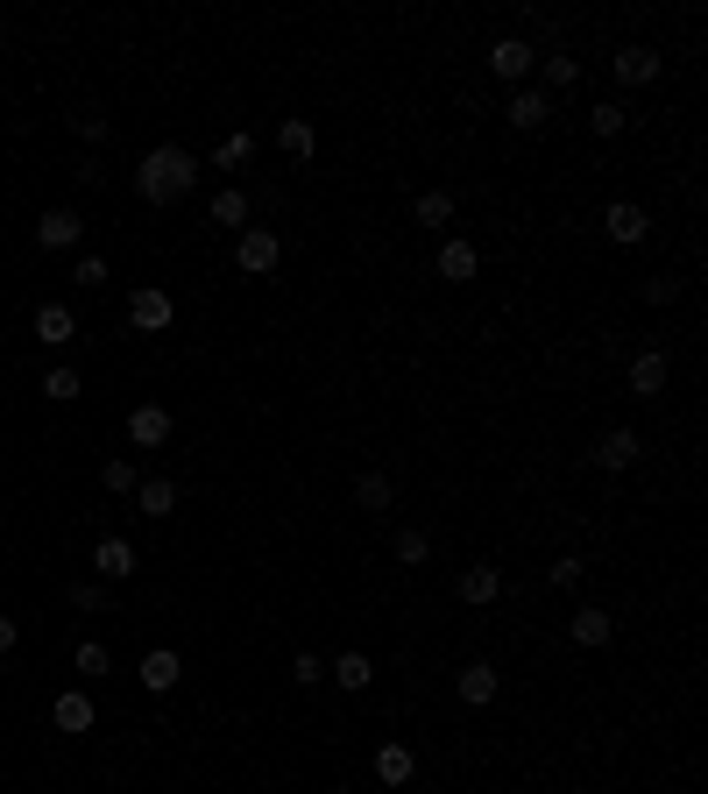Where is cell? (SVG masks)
Instances as JSON below:
<instances>
[{"mask_svg": "<svg viewBox=\"0 0 708 794\" xmlns=\"http://www.w3.org/2000/svg\"><path fill=\"white\" fill-rule=\"evenodd\" d=\"M135 511H142V518H171V511H177V483L142 475V483H135Z\"/></svg>", "mask_w": 708, "mask_h": 794, "instance_id": "obj_18", "label": "cell"}, {"mask_svg": "<svg viewBox=\"0 0 708 794\" xmlns=\"http://www.w3.org/2000/svg\"><path fill=\"white\" fill-rule=\"evenodd\" d=\"M454 688H461V702H468V710H489L496 702V660H468L454 674Z\"/></svg>", "mask_w": 708, "mask_h": 794, "instance_id": "obj_15", "label": "cell"}, {"mask_svg": "<svg viewBox=\"0 0 708 794\" xmlns=\"http://www.w3.org/2000/svg\"><path fill=\"white\" fill-rule=\"evenodd\" d=\"M100 483H107L114 497H135V483H142V475H135V461H128V454H114L107 469H100Z\"/></svg>", "mask_w": 708, "mask_h": 794, "instance_id": "obj_31", "label": "cell"}, {"mask_svg": "<svg viewBox=\"0 0 708 794\" xmlns=\"http://www.w3.org/2000/svg\"><path fill=\"white\" fill-rule=\"evenodd\" d=\"M277 149H283L291 163H312V149H320V135H312V122H298V114H291V122H277Z\"/></svg>", "mask_w": 708, "mask_h": 794, "instance_id": "obj_21", "label": "cell"}, {"mask_svg": "<svg viewBox=\"0 0 708 794\" xmlns=\"http://www.w3.org/2000/svg\"><path fill=\"white\" fill-rule=\"evenodd\" d=\"M390 553H397V567H426L432 561V539L418 532V526H404L397 539H390Z\"/></svg>", "mask_w": 708, "mask_h": 794, "instance_id": "obj_26", "label": "cell"}, {"mask_svg": "<svg viewBox=\"0 0 708 794\" xmlns=\"http://www.w3.org/2000/svg\"><path fill=\"white\" fill-rule=\"evenodd\" d=\"M666 348H638V355H630V398H659V391H666Z\"/></svg>", "mask_w": 708, "mask_h": 794, "instance_id": "obj_11", "label": "cell"}, {"mask_svg": "<svg viewBox=\"0 0 708 794\" xmlns=\"http://www.w3.org/2000/svg\"><path fill=\"white\" fill-rule=\"evenodd\" d=\"M50 724L65 730V738H85V730L100 724V710H93V695H85V688H65V695L50 702Z\"/></svg>", "mask_w": 708, "mask_h": 794, "instance_id": "obj_8", "label": "cell"}, {"mask_svg": "<svg viewBox=\"0 0 708 794\" xmlns=\"http://www.w3.org/2000/svg\"><path fill=\"white\" fill-rule=\"evenodd\" d=\"M454 596L468 610H489L496 596H503V567H489V561H475V567H461V582H454Z\"/></svg>", "mask_w": 708, "mask_h": 794, "instance_id": "obj_10", "label": "cell"}, {"mask_svg": "<svg viewBox=\"0 0 708 794\" xmlns=\"http://www.w3.org/2000/svg\"><path fill=\"white\" fill-rule=\"evenodd\" d=\"M355 504H361V511H375V518H383L390 511V504H397V490H390V475H361V483H355Z\"/></svg>", "mask_w": 708, "mask_h": 794, "instance_id": "obj_24", "label": "cell"}, {"mask_svg": "<svg viewBox=\"0 0 708 794\" xmlns=\"http://www.w3.org/2000/svg\"><path fill=\"white\" fill-rule=\"evenodd\" d=\"M538 71H546V85L560 93V85H574V79H581V57H546ZM546 85H538V93H546Z\"/></svg>", "mask_w": 708, "mask_h": 794, "instance_id": "obj_34", "label": "cell"}, {"mask_svg": "<svg viewBox=\"0 0 708 794\" xmlns=\"http://www.w3.org/2000/svg\"><path fill=\"white\" fill-rule=\"evenodd\" d=\"M79 391H85V383H79V369H65V363H57V369H43V398H50V404H71Z\"/></svg>", "mask_w": 708, "mask_h": 794, "instance_id": "obj_29", "label": "cell"}, {"mask_svg": "<svg viewBox=\"0 0 708 794\" xmlns=\"http://www.w3.org/2000/svg\"><path fill=\"white\" fill-rule=\"evenodd\" d=\"M369 681H375V660H369V653H340V660H334V688H340V695H361Z\"/></svg>", "mask_w": 708, "mask_h": 794, "instance_id": "obj_22", "label": "cell"}, {"mask_svg": "<svg viewBox=\"0 0 708 794\" xmlns=\"http://www.w3.org/2000/svg\"><path fill=\"white\" fill-rule=\"evenodd\" d=\"M191 185H199V157H191V149H177V142L149 149V157L135 163V192H142L149 206H177Z\"/></svg>", "mask_w": 708, "mask_h": 794, "instance_id": "obj_1", "label": "cell"}, {"mask_svg": "<svg viewBox=\"0 0 708 794\" xmlns=\"http://www.w3.org/2000/svg\"><path fill=\"white\" fill-rule=\"evenodd\" d=\"M283 263V234L277 228H241L234 234V269L241 277H269Z\"/></svg>", "mask_w": 708, "mask_h": 794, "instance_id": "obj_2", "label": "cell"}, {"mask_svg": "<svg viewBox=\"0 0 708 794\" xmlns=\"http://www.w3.org/2000/svg\"><path fill=\"white\" fill-rule=\"evenodd\" d=\"M79 234H85V220L71 214V206H50V214L36 220V249H79Z\"/></svg>", "mask_w": 708, "mask_h": 794, "instance_id": "obj_13", "label": "cell"}, {"mask_svg": "<svg viewBox=\"0 0 708 794\" xmlns=\"http://www.w3.org/2000/svg\"><path fill=\"white\" fill-rule=\"evenodd\" d=\"M411 214H418V228H446L454 220V192H418Z\"/></svg>", "mask_w": 708, "mask_h": 794, "instance_id": "obj_27", "label": "cell"}, {"mask_svg": "<svg viewBox=\"0 0 708 794\" xmlns=\"http://www.w3.org/2000/svg\"><path fill=\"white\" fill-rule=\"evenodd\" d=\"M595 461H602V469H630V461H638V433H630V426H616V433H602V440H595Z\"/></svg>", "mask_w": 708, "mask_h": 794, "instance_id": "obj_20", "label": "cell"}, {"mask_svg": "<svg viewBox=\"0 0 708 794\" xmlns=\"http://www.w3.org/2000/svg\"><path fill=\"white\" fill-rule=\"evenodd\" d=\"M93 567H100V582H128L135 575V546H128V539H100Z\"/></svg>", "mask_w": 708, "mask_h": 794, "instance_id": "obj_19", "label": "cell"}, {"mask_svg": "<svg viewBox=\"0 0 708 794\" xmlns=\"http://www.w3.org/2000/svg\"><path fill=\"white\" fill-rule=\"evenodd\" d=\"M411 773H418V752H411V745H397V738L375 745V781H383V787H411Z\"/></svg>", "mask_w": 708, "mask_h": 794, "instance_id": "obj_12", "label": "cell"}, {"mask_svg": "<svg viewBox=\"0 0 708 794\" xmlns=\"http://www.w3.org/2000/svg\"><path fill=\"white\" fill-rule=\"evenodd\" d=\"M177 674H185V660H177L171 646H156V653H142V667H135V681H142L149 695H171V688H177Z\"/></svg>", "mask_w": 708, "mask_h": 794, "instance_id": "obj_14", "label": "cell"}, {"mask_svg": "<svg viewBox=\"0 0 708 794\" xmlns=\"http://www.w3.org/2000/svg\"><path fill=\"white\" fill-rule=\"evenodd\" d=\"M673 298H681V284H673V277H652V284H645V306H673Z\"/></svg>", "mask_w": 708, "mask_h": 794, "instance_id": "obj_39", "label": "cell"}, {"mask_svg": "<svg viewBox=\"0 0 708 794\" xmlns=\"http://www.w3.org/2000/svg\"><path fill=\"white\" fill-rule=\"evenodd\" d=\"M71 284H85V291H100V284H107V263H100V256H79V263H71Z\"/></svg>", "mask_w": 708, "mask_h": 794, "instance_id": "obj_36", "label": "cell"}, {"mask_svg": "<svg viewBox=\"0 0 708 794\" xmlns=\"http://www.w3.org/2000/svg\"><path fill=\"white\" fill-rule=\"evenodd\" d=\"M581 575H589V561H581V553H560V561L546 567V582H553V589H581Z\"/></svg>", "mask_w": 708, "mask_h": 794, "instance_id": "obj_33", "label": "cell"}, {"mask_svg": "<svg viewBox=\"0 0 708 794\" xmlns=\"http://www.w3.org/2000/svg\"><path fill=\"white\" fill-rule=\"evenodd\" d=\"M589 128L602 135V142H610V135H624V128H630V107H624V100H602V107L589 114Z\"/></svg>", "mask_w": 708, "mask_h": 794, "instance_id": "obj_30", "label": "cell"}, {"mask_svg": "<svg viewBox=\"0 0 708 794\" xmlns=\"http://www.w3.org/2000/svg\"><path fill=\"white\" fill-rule=\"evenodd\" d=\"M503 122L518 128V135H538L553 122V93H538V85H518V93H510V107H503Z\"/></svg>", "mask_w": 708, "mask_h": 794, "instance_id": "obj_5", "label": "cell"}, {"mask_svg": "<svg viewBox=\"0 0 708 794\" xmlns=\"http://www.w3.org/2000/svg\"><path fill=\"white\" fill-rule=\"evenodd\" d=\"M71 603H79V610H107V582H79V589H71Z\"/></svg>", "mask_w": 708, "mask_h": 794, "instance_id": "obj_38", "label": "cell"}, {"mask_svg": "<svg viewBox=\"0 0 708 794\" xmlns=\"http://www.w3.org/2000/svg\"><path fill=\"white\" fill-rule=\"evenodd\" d=\"M602 234H610L616 249H638L645 234H652V220H645V206H630V199H610V214H602Z\"/></svg>", "mask_w": 708, "mask_h": 794, "instance_id": "obj_9", "label": "cell"}, {"mask_svg": "<svg viewBox=\"0 0 708 794\" xmlns=\"http://www.w3.org/2000/svg\"><path fill=\"white\" fill-rule=\"evenodd\" d=\"M171 320H177V298L171 291H156V284L128 291V326H135V334H163Z\"/></svg>", "mask_w": 708, "mask_h": 794, "instance_id": "obj_3", "label": "cell"}, {"mask_svg": "<svg viewBox=\"0 0 708 794\" xmlns=\"http://www.w3.org/2000/svg\"><path fill=\"white\" fill-rule=\"evenodd\" d=\"M475 269H481L475 242H440V277H446V284H468Z\"/></svg>", "mask_w": 708, "mask_h": 794, "instance_id": "obj_23", "label": "cell"}, {"mask_svg": "<svg viewBox=\"0 0 708 794\" xmlns=\"http://www.w3.org/2000/svg\"><path fill=\"white\" fill-rule=\"evenodd\" d=\"M532 65H538V50H532L524 36H496V43H489V71H496L503 85H524V79H532Z\"/></svg>", "mask_w": 708, "mask_h": 794, "instance_id": "obj_4", "label": "cell"}, {"mask_svg": "<svg viewBox=\"0 0 708 794\" xmlns=\"http://www.w3.org/2000/svg\"><path fill=\"white\" fill-rule=\"evenodd\" d=\"M128 440L135 447H163L171 440V412H163V404H135L128 412Z\"/></svg>", "mask_w": 708, "mask_h": 794, "instance_id": "obj_17", "label": "cell"}, {"mask_svg": "<svg viewBox=\"0 0 708 794\" xmlns=\"http://www.w3.org/2000/svg\"><path fill=\"white\" fill-rule=\"evenodd\" d=\"M14 638H22V624H14V618H0V653H14Z\"/></svg>", "mask_w": 708, "mask_h": 794, "instance_id": "obj_40", "label": "cell"}, {"mask_svg": "<svg viewBox=\"0 0 708 794\" xmlns=\"http://www.w3.org/2000/svg\"><path fill=\"white\" fill-rule=\"evenodd\" d=\"M291 681H298V688H320V681H326L320 653H298V660H291Z\"/></svg>", "mask_w": 708, "mask_h": 794, "instance_id": "obj_37", "label": "cell"}, {"mask_svg": "<svg viewBox=\"0 0 708 794\" xmlns=\"http://www.w3.org/2000/svg\"><path fill=\"white\" fill-rule=\"evenodd\" d=\"M610 632H616V624H610V610H602V603H581L574 610V618H567V638H574V646H610Z\"/></svg>", "mask_w": 708, "mask_h": 794, "instance_id": "obj_16", "label": "cell"}, {"mask_svg": "<svg viewBox=\"0 0 708 794\" xmlns=\"http://www.w3.org/2000/svg\"><path fill=\"white\" fill-rule=\"evenodd\" d=\"M248 157H255V135H248V128H241V135H228V142L213 149V163H220V171H241Z\"/></svg>", "mask_w": 708, "mask_h": 794, "instance_id": "obj_32", "label": "cell"}, {"mask_svg": "<svg viewBox=\"0 0 708 794\" xmlns=\"http://www.w3.org/2000/svg\"><path fill=\"white\" fill-rule=\"evenodd\" d=\"M36 341L43 348H71V341H79V312H71L65 298H43L36 306Z\"/></svg>", "mask_w": 708, "mask_h": 794, "instance_id": "obj_6", "label": "cell"}, {"mask_svg": "<svg viewBox=\"0 0 708 794\" xmlns=\"http://www.w3.org/2000/svg\"><path fill=\"white\" fill-rule=\"evenodd\" d=\"M71 660H79L85 681H107V674H114V653L100 646V638H79V653H71Z\"/></svg>", "mask_w": 708, "mask_h": 794, "instance_id": "obj_28", "label": "cell"}, {"mask_svg": "<svg viewBox=\"0 0 708 794\" xmlns=\"http://www.w3.org/2000/svg\"><path fill=\"white\" fill-rule=\"evenodd\" d=\"M213 228H234V234L248 228V192H234V185L213 192Z\"/></svg>", "mask_w": 708, "mask_h": 794, "instance_id": "obj_25", "label": "cell"}, {"mask_svg": "<svg viewBox=\"0 0 708 794\" xmlns=\"http://www.w3.org/2000/svg\"><path fill=\"white\" fill-rule=\"evenodd\" d=\"M610 71H616V79H624V85H652L659 71H666V57H659L652 43H624V50L610 57Z\"/></svg>", "mask_w": 708, "mask_h": 794, "instance_id": "obj_7", "label": "cell"}, {"mask_svg": "<svg viewBox=\"0 0 708 794\" xmlns=\"http://www.w3.org/2000/svg\"><path fill=\"white\" fill-rule=\"evenodd\" d=\"M71 135H79V142H107V114H100V107H79V114H71Z\"/></svg>", "mask_w": 708, "mask_h": 794, "instance_id": "obj_35", "label": "cell"}]
</instances>
